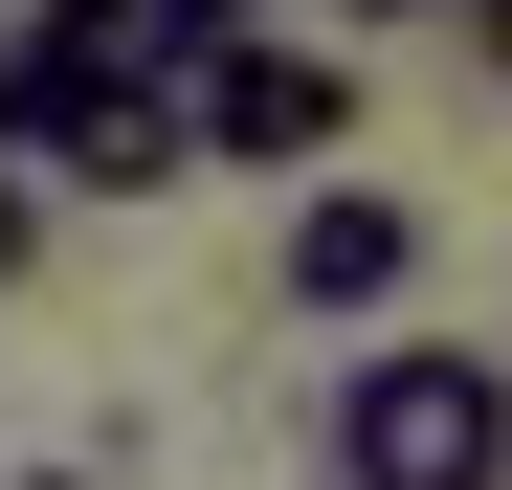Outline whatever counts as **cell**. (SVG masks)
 Listing matches in <instances>:
<instances>
[{"label": "cell", "mask_w": 512, "mask_h": 490, "mask_svg": "<svg viewBox=\"0 0 512 490\" xmlns=\"http://www.w3.org/2000/svg\"><path fill=\"white\" fill-rule=\"evenodd\" d=\"M334 490H512V357L357 312V357H334Z\"/></svg>", "instance_id": "obj_1"}, {"label": "cell", "mask_w": 512, "mask_h": 490, "mask_svg": "<svg viewBox=\"0 0 512 490\" xmlns=\"http://www.w3.org/2000/svg\"><path fill=\"white\" fill-rule=\"evenodd\" d=\"M334 134H357V67H312L268 23L179 45V156H201V179H290V156H334Z\"/></svg>", "instance_id": "obj_2"}, {"label": "cell", "mask_w": 512, "mask_h": 490, "mask_svg": "<svg viewBox=\"0 0 512 490\" xmlns=\"http://www.w3.org/2000/svg\"><path fill=\"white\" fill-rule=\"evenodd\" d=\"M23 179H67V201H179L201 156H179V67H90L45 134H23Z\"/></svg>", "instance_id": "obj_3"}, {"label": "cell", "mask_w": 512, "mask_h": 490, "mask_svg": "<svg viewBox=\"0 0 512 490\" xmlns=\"http://www.w3.org/2000/svg\"><path fill=\"white\" fill-rule=\"evenodd\" d=\"M401 290H423V201H401V179H312V201H290V312L357 335V312H401Z\"/></svg>", "instance_id": "obj_4"}, {"label": "cell", "mask_w": 512, "mask_h": 490, "mask_svg": "<svg viewBox=\"0 0 512 490\" xmlns=\"http://www.w3.org/2000/svg\"><path fill=\"white\" fill-rule=\"evenodd\" d=\"M223 23H268V0H134V45L179 67V45H223Z\"/></svg>", "instance_id": "obj_5"}, {"label": "cell", "mask_w": 512, "mask_h": 490, "mask_svg": "<svg viewBox=\"0 0 512 490\" xmlns=\"http://www.w3.org/2000/svg\"><path fill=\"white\" fill-rule=\"evenodd\" d=\"M23 268H45V179L0 156V290H23Z\"/></svg>", "instance_id": "obj_6"}, {"label": "cell", "mask_w": 512, "mask_h": 490, "mask_svg": "<svg viewBox=\"0 0 512 490\" xmlns=\"http://www.w3.org/2000/svg\"><path fill=\"white\" fill-rule=\"evenodd\" d=\"M446 23H468V45H490V90H512V0H446Z\"/></svg>", "instance_id": "obj_7"}, {"label": "cell", "mask_w": 512, "mask_h": 490, "mask_svg": "<svg viewBox=\"0 0 512 490\" xmlns=\"http://www.w3.org/2000/svg\"><path fill=\"white\" fill-rule=\"evenodd\" d=\"M357 23H446V0H357Z\"/></svg>", "instance_id": "obj_8"}]
</instances>
